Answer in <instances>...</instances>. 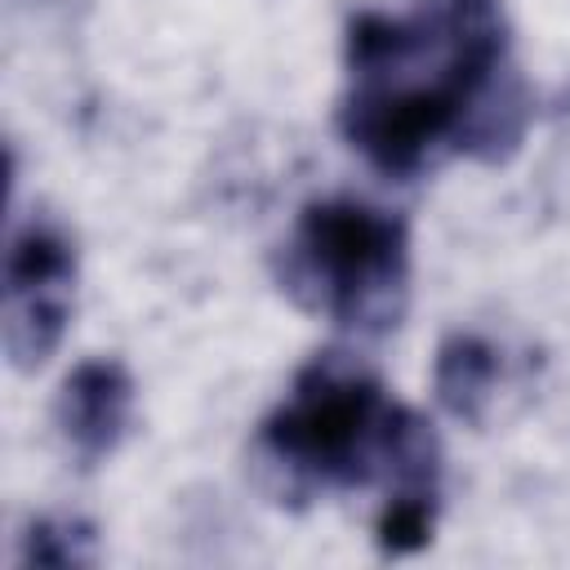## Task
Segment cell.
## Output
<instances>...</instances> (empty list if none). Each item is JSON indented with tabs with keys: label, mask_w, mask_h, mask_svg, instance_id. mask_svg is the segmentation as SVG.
<instances>
[{
	"label": "cell",
	"mask_w": 570,
	"mask_h": 570,
	"mask_svg": "<svg viewBox=\"0 0 570 570\" xmlns=\"http://www.w3.org/2000/svg\"><path fill=\"white\" fill-rule=\"evenodd\" d=\"M76 298V240L49 218L31 214L13 227L4 249V352L13 370H36L67 334Z\"/></svg>",
	"instance_id": "cell-4"
},
{
	"label": "cell",
	"mask_w": 570,
	"mask_h": 570,
	"mask_svg": "<svg viewBox=\"0 0 570 570\" xmlns=\"http://www.w3.org/2000/svg\"><path fill=\"white\" fill-rule=\"evenodd\" d=\"M343 71L338 134L387 178H414L445 156L503 160L530 120L499 0L361 9L343 31Z\"/></svg>",
	"instance_id": "cell-1"
},
{
	"label": "cell",
	"mask_w": 570,
	"mask_h": 570,
	"mask_svg": "<svg viewBox=\"0 0 570 570\" xmlns=\"http://www.w3.org/2000/svg\"><path fill=\"white\" fill-rule=\"evenodd\" d=\"M53 423H58V436H62L67 454L85 472L107 463L120 450V441L129 436V423H134V379H129V370L111 356L80 361L58 387Z\"/></svg>",
	"instance_id": "cell-5"
},
{
	"label": "cell",
	"mask_w": 570,
	"mask_h": 570,
	"mask_svg": "<svg viewBox=\"0 0 570 570\" xmlns=\"http://www.w3.org/2000/svg\"><path fill=\"white\" fill-rule=\"evenodd\" d=\"M276 281L338 330L387 334L410 298V232L392 209L356 196L312 200L281 245Z\"/></svg>",
	"instance_id": "cell-3"
},
{
	"label": "cell",
	"mask_w": 570,
	"mask_h": 570,
	"mask_svg": "<svg viewBox=\"0 0 570 570\" xmlns=\"http://www.w3.org/2000/svg\"><path fill=\"white\" fill-rule=\"evenodd\" d=\"M441 494H387L374 521V543L383 557H410L432 543Z\"/></svg>",
	"instance_id": "cell-8"
},
{
	"label": "cell",
	"mask_w": 570,
	"mask_h": 570,
	"mask_svg": "<svg viewBox=\"0 0 570 570\" xmlns=\"http://www.w3.org/2000/svg\"><path fill=\"white\" fill-rule=\"evenodd\" d=\"M499 374H503V352L490 338L459 330V334H445L441 347H436L432 387H436V401L450 419L481 423L485 405L494 401Z\"/></svg>",
	"instance_id": "cell-6"
},
{
	"label": "cell",
	"mask_w": 570,
	"mask_h": 570,
	"mask_svg": "<svg viewBox=\"0 0 570 570\" xmlns=\"http://www.w3.org/2000/svg\"><path fill=\"white\" fill-rule=\"evenodd\" d=\"M18 561L22 566H94L98 561V530L85 517H36L22 530L18 543Z\"/></svg>",
	"instance_id": "cell-7"
},
{
	"label": "cell",
	"mask_w": 570,
	"mask_h": 570,
	"mask_svg": "<svg viewBox=\"0 0 570 570\" xmlns=\"http://www.w3.org/2000/svg\"><path fill=\"white\" fill-rule=\"evenodd\" d=\"M254 463L281 503L365 490L441 494V441L423 414L392 401L383 379L347 352H316L289 396L258 423Z\"/></svg>",
	"instance_id": "cell-2"
}]
</instances>
